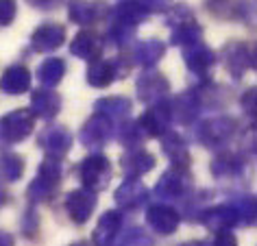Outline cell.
Returning a JSON list of instances; mask_svg holds the SVG:
<instances>
[{
  "instance_id": "1",
  "label": "cell",
  "mask_w": 257,
  "mask_h": 246,
  "mask_svg": "<svg viewBox=\"0 0 257 246\" xmlns=\"http://www.w3.org/2000/svg\"><path fill=\"white\" fill-rule=\"evenodd\" d=\"M194 138L198 144L205 148H214V151H222L227 144H231L237 133V120L233 115H214V118L201 120L194 125Z\"/></svg>"
},
{
  "instance_id": "2",
  "label": "cell",
  "mask_w": 257,
  "mask_h": 246,
  "mask_svg": "<svg viewBox=\"0 0 257 246\" xmlns=\"http://www.w3.org/2000/svg\"><path fill=\"white\" fill-rule=\"evenodd\" d=\"M76 172H79L83 187L96 194V192H102L109 185L113 168H111L109 157H105L102 153H94V155H87V157L76 166Z\"/></svg>"
},
{
  "instance_id": "3",
  "label": "cell",
  "mask_w": 257,
  "mask_h": 246,
  "mask_svg": "<svg viewBox=\"0 0 257 246\" xmlns=\"http://www.w3.org/2000/svg\"><path fill=\"white\" fill-rule=\"evenodd\" d=\"M231 74V79L240 81L248 70H255V48L246 42H227L218 55Z\"/></svg>"
},
{
  "instance_id": "4",
  "label": "cell",
  "mask_w": 257,
  "mask_h": 246,
  "mask_svg": "<svg viewBox=\"0 0 257 246\" xmlns=\"http://www.w3.org/2000/svg\"><path fill=\"white\" fill-rule=\"evenodd\" d=\"M35 118L29 109H14L0 118V142L3 144H20L33 133Z\"/></svg>"
},
{
  "instance_id": "5",
  "label": "cell",
  "mask_w": 257,
  "mask_h": 246,
  "mask_svg": "<svg viewBox=\"0 0 257 246\" xmlns=\"http://www.w3.org/2000/svg\"><path fill=\"white\" fill-rule=\"evenodd\" d=\"M190 170H185V168H175L170 166L168 170H166L162 177H159L157 185H155V196L162 198L166 205L172 203V200H181L190 194Z\"/></svg>"
},
{
  "instance_id": "6",
  "label": "cell",
  "mask_w": 257,
  "mask_h": 246,
  "mask_svg": "<svg viewBox=\"0 0 257 246\" xmlns=\"http://www.w3.org/2000/svg\"><path fill=\"white\" fill-rule=\"evenodd\" d=\"M128 70H131V61L120 57V59H113V61H105V59H96L87 66V72H85V79H87V85H92L96 89H105L109 87L113 81L122 79Z\"/></svg>"
},
{
  "instance_id": "7",
  "label": "cell",
  "mask_w": 257,
  "mask_h": 246,
  "mask_svg": "<svg viewBox=\"0 0 257 246\" xmlns=\"http://www.w3.org/2000/svg\"><path fill=\"white\" fill-rule=\"evenodd\" d=\"M136 92H138V98L142 100L144 105L151 107L159 100L168 98L170 81L166 79L162 72H157V70H144L136 81Z\"/></svg>"
},
{
  "instance_id": "8",
  "label": "cell",
  "mask_w": 257,
  "mask_h": 246,
  "mask_svg": "<svg viewBox=\"0 0 257 246\" xmlns=\"http://www.w3.org/2000/svg\"><path fill=\"white\" fill-rule=\"evenodd\" d=\"M113 133H115L113 122L109 118H105V115L94 111V115H89V118L85 120V125L81 127L79 142L85 148H102L111 142Z\"/></svg>"
},
{
  "instance_id": "9",
  "label": "cell",
  "mask_w": 257,
  "mask_h": 246,
  "mask_svg": "<svg viewBox=\"0 0 257 246\" xmlns=\"http://www.w3.org/2000/svg\"><path fill=\"white\" fill-rule=\"evenodd\" d=\"M72 144H74V135L61 125H50L42 129L40 138H37V146L46 153V157H55V159L66 157Z\"/></svg>"
},
{
  "instance_id": "10",
  "label": "cell",
  "mask_w": 257,
  "mask_h": 246,
  "mask_svg": "<svg viewBox=\"0 0 257 246\" xmlns=\"http://www.w3.org/2000/svg\"><path fill=\"white\" fill-rule=\"evenodd\" d=\"M170 122H172L170 100L166 98V100H159L146 109L142 113V118L138 120V125L142 127L146 138H162L166 131H170Z\"/></svg>"
},
{
  "instance_id": "11",
  "label": "cell",
  "mask_w": 257,
  "mask_h": 246,
  "mask_svg": "<svg viewBox=\"0 0 257 246\" xmlns=\"http://www.w3.org/2000/svg\"><path fill=\"white\" fill-rule=\"evenodd\" d=\"M203 111H205V107L196 89H185V92H181L170 100L172 120L181 122V125H196Z\"/></svg>"
},
{
  "instance_id": "12",
  "label": "cell",
  "mask_w": 257,
  "mask_h": 246,
  "mask_svg": "<svg viewBox=\"0 0 257 246\" xmlns=\"http://www.w3.org/2000/svg\"><path fill=\"white\" fill-rule=\"evenodd\" d=\"M216 61H218V55L207 46V44H203V42L192 44V46L183 48V63H185V68H188L192 74H196L201 81L209 79V72H211V68L216 66Z\"/></svg>"
},
{
  "instance_id": "13",
  "label": "cell",
  "mask_w": 257,
  "mask_h": 246,
  "mask_svg": "<svg viewBox=\"0 0 257 246\" xmlns=\"http://www.w3.org/2000/svg\"><path fill=\"white\" fill-rule=\"evenodd\" d=\"M198 222L203 226H207L209 231L220 233V231H233V226L240 224V218H237V211L233 209L231 203H220L214 207H205V209L198 213Z\"/></svg>"
},
{
  "instance_id": "14",
  "label": "cell",
  "mask_w": 257,
  "mask_h": 246,
  "mask_svg": "<svg viewBox=\"0 0 257 246\" xmlns=\"http://www.w3.org/2000/svg\"><path fill=\"white\" fill-rule=\"evenodd\" d=\"M109 7L100 0H70L68 3V18L70 22L79 27H92L107 18Z\"/></svg>"
},
{
  "instance_id": "15",
  "label": "cell",
  "mask_w": 257,
  "mask_h": 246,
  "mask_svg": "<svg viewBox=\"0 0 257 246\" xmlns=\"http://www.w3.org/2000/svg\"><path fill=\"white\" fill-rule=\"evenodd\" d=\"M96 205H98L96 194L85 190V187H81V190H72L66 196V211H68L70 220H72L74 224H79V226L85 224L87 220L92 218Z\"/></svg>"
},
{
  "instance_id": "16",
  "label": "cell",
  "mask_w": 257,
  "mask_h": 246,
  "mask_svg": "<svg viewBox=\"0 0 257 246\" xmlns=\"http://www.w3.org/2000/svg\"><path fill=\"white\" fill-rule=\"evenodd\" d=\"M146 224L159 235H172L181 224V213L166 203L151 205L146 209Z\"/></svg>"
},
{
  "instance_id": "17",
  "label": "cell",
  "mask_w": 257,
  "mask_h": 246,
  "mask_svg": "<svg viewBox=\"0 0 257 246\" xmlns=\"http://www.w3.org/2000/svg\"><path fill=\"white\" fill-rule=\"evenodd\" d=\"M66 42V29L57 22H44L31 33V50L35 53H53Z\"/></svg>"
},
{
  "instance_id": "18",
  "label": "cell",
  "mask_w": 257,
  "mask_h": 246,
  "mask_svg": "<svg viewBox=\"0 0 257 246\" xmlns=\"http://www.w3.org/2000/svg\"><path fill=\"white\" fill-rule=\"evenodd\" d=\"M115 205L118 209H138V207L146 205L149 200V187L136 177H126L122 183L118 185V190L113 194Z\"/></svg>"
},
{
  "instance_id": "19",
  "label": "cell",
  "mask_w": 257,
  "mask_h": 246,
  "mask_svg": "<svg viewBox=\"0 0 257 246\" xmlns=\"http://www.w3.org/2000/svg\"><path fill=\"white\" fill-rule=\"evenodd\" d=\"M102 48H105L102 37L96 33V31H87V29L79 31V33L74 35V40L70 42V53L83 61H89V63L100 59Z\"/></svg>"
},
{
  "instance_id": "20",
  "label": "cell",
  "mask_w": 257,
  "mask_h": 246,
  "mask_svg": "<svg viewBox=\"0 0 257 246\" xmlns=\"http://www.w3.org/2000/svg\"><path fill=\"white\" fill-rule=\"evenodd\" d=\"M61 96L53 92V89H46V87H40L37 92L31 94V105H29V111L33 113V118H40V120H55L61 111Z\"/></svg>"
},
{
  "instance_id": "21",
  "label": "cell",
  "mask_w": 257,
  "mask_h": 246,
  "mask_svg": "<svg viewBox=\"0 0 257 246\" xmlns=\"http://www.w3.org/2000/svg\"><path fill=\"white\" fill-rule=\"evenodd\" d=\"M159 146H162V153L168 157V161L175 168H185V170H190V161H192L190 148L177 131H166L162 138H159Z\"/></svg>"
},
{
  "instance_id": "22",
  "label": "cell",
  "mask_w": 257,
  "mask_h": 246,
  "mask_svg": "<svg viewBox=\"0 0 257 246\" xmlns=\"http://www.w3.org/2000/svg\"><path fill=\"white\" fill-rule=\"evenodd\" d=\"M122 224H124V216L120 209H109L98 218L96 229L92 233V242L96 246H109L115 237L120 235Z\"/></svg>"
},
{
  "instance_id": "23",
  "label": "cell",
  "mask_w": 257,
  "mask_h": 246,
  "mask_svg": "<svg viewBox=\"0 0 257 246\" xmlns=\"http://www.w3.org/2000/svg\"><path fill=\"white\" fill-rule=\"evenodd\" d=\"M31 89V72L22 63H14L0 76V92L7 96H20Z\"/></svg>"
},
{
  "instance_id": "24",
  "label": "cell",
  "mask_w": 257,
  "mask_h": 246,
  "mask_svg": "<svg viewBox=\"0 0 257 246\" xmlns=\"http://www.w3.org/2000/svg\"><path fill=\"white\" fill-rule=\"evenodd\" d=\"M96 113L105 115L111 122H124L131 118L133 111V102L126 96H105V98H98L94 102Z\"/></svg>"
},
{
  "instance_id": "25",
  "label": "cell",
  "mask_w": 257,
  "mask_h": 246,
  "mask_svg": "<svg viewBox=\"0 0 257 246\" xmlns=\"http://www.w3.org/2000/svg\"><path fill=\"white\" fill-rule=\"evenodd\" d=\"M109 22H118V24H126V27L138 29L142 22L149 20V14L140 7L136 0H122V3L109 7Z\"/></svg>"
},
{
  "instance_id": "26",
  "label": "cell",
  "mask_w": 257,
  "mask_h": 246,
  "mask_svg": "<svg viewBox=\"0 0 257 246\" xmlns=\"http://www.w3.org/2000/svg\"><path fill=\"white\" fill-rule=\"evenodd\" d=\"M155 155L149 153V151H144V148H136V151H128L122 155V159H120V166H122V170H124L126 177H144V174H149L153 168H155Z\"/></svg>"
},
{
  "instance_id": "27",
  "label": "cell",
  "mask_w": 257,
  "mask_h": 246,
  "mask_svg": "<svg viewBox=\"0 0 257 246\" xmlns=\"http://www.w3.org/2000/svg\"><path fill=\"white\" fill-rule=\"evenodd\" d=\"M164 55H166V44L162 40H155V37L138 42L136 48H133V61L140 63L144 70H153L164 59Z\"/></svg>"
},
{
  "instance_id": "28",
  "label": "cell",
  "mask_w": 257,
  "mask_h": 246,
  "mask_svg": "<svg viewBox=\"0 0 257 246\" xmlns=\"http://www.w3.org/2000/svg\"><path fill=\"white\" fill-rule=\"evenodd\" d=\"M244 161L237 153H229V151H220L211 161L209 170L216 179H233V177H240L244 172Z\"/></svg>"
},
{
  "instance_id": "29",
  "label": "cell",
  "mask_w": 257,
  "mask_h": 246,
  "mask_svg": "<svg viewBox=\"0 0 257 246\" xmlns=\"http://www.w3.org/2000/svg\"><path fill=\"white\" fill-rule=\"evenodd\" d=\"M68 72V63L61 57H48L37 66V79L46 89L57 87L63 81V76Z\"/></svg>"
},
{
  "instance_id": "30",
  "label": "cell",
  "mask_w": 257,
  "mask_h": 246,
  "mask_svg": "<svg viewBox=\"0 0 257 246\" xmlns=\"http://www.w3.org/2000/svg\"><path fill=\"white\" fill-rule=\"evenodd\" d=\"M61 183H57V181H50V179H44V177H37L31 181L29 187H27V200L31 205H42V203H48L50 198L55 196L57 187H59Z\"/></svg>"
},
{
  "instance_id": "31",
  "label": "cell",
  "mask_w": 257,
  "mask_h": 246,
  "mask_svg": "<svg viewBox=\"0 0 257 246\" xmlns=\"http://www.w3.org/2000/svg\"><path fill=\"white\" fill-rule=\"evenodd\" d=\"M198 42H203V27L196 20L179 24V27H175L172 29V33H170V44L172 46L188 48V46H192V44H198Z\"/></svg>"
},
{
  "instance_id": "32",
  "label": "cell",
  "mask_w": 257,
  "mask_h": 246,
  "mask_svg": "<svg viewBox=\"0 0 257 246\" xmlns=\"http://www.w3.org/2000/svg\"><path fill=\"white\" fill-rule=\"evenodd\" d=\"M24 174V159L18 153H3L0 155V181L16 183Z\"/></svg>"
},
{
  "instance_id": "33",
  "label": "cell",
  "mask_w": 257,
  "mask_h": 246,
  "mask_svg": "<svg viewBox=\"0 0 257 246\" xmlns=\"http://www.w3.org/2000/svg\"><path fill=\"white\" fill-rule=\"evenodd\" d=\"M118 140L124 148L136 151V148H140V144L146 140V135L142 131V127L138 125V120H124L118 129Z\"/></svg>"
},
{
  "instance_id": "34",
  "label": "cell",
  "mask_w": 257,
  "mask_h": 246,
  "mask_svg": "<svg viewBox=\"0 0 257 246\" xmlns=\"http://www.w3.org/2000/svg\"><path fill=\"white\" fill-rule=\"evenodd\" d=\"M136 31L133 27H126V24H118V22H109V29H107V35H105V42L113 48H126L128 44L136 40Z\"/></svg>"
},
{
  "instance_id": "35",
  "label": "cell",
  "mask_w": 257,
  "mask_h": 246,
  "mask_svg": "<svg viewBox=\"0 0 257 246\" xmlns=\"http://www.w3.org/2000/svg\"><path fill=\"white\" fill-rule=\"evenodd\" d=\"M229 203L233 205V209L237 211L240 224H244V226H253L255 224V196L237 194V196H233Z\"/></svg>"
},
{
  "instance_id": "36",
  "label": "cell",
  "mask_w": 257,
  "mask_h": 246,
  "mask_svg": "<svg viewBox=\"0 0 257 246\" xmlns=\"http://www.w3.org/2000/svg\"><path fill=\"white\" fill-rule=\"evenodd\" d=\"M190 20H196L194 18V11H192L188 5H172V7L166 11V27L175 29L179 24H185Z\"/></svg>"
},
{
  "instance_id": "37",
  "label": "cell",
  "mask_w": 257,
  "mask_h": 246,
  "mask_svg": "<svg viewBox=\"0 0 257 246\" xmlns=\"http://www.w3.org/2000/svg\"><path fill=\"white\" fill-rule=\"evenodd\" d=\"M120 244L122 246H155V239H153L144 229H140V226H131V229L124 231Z\"/></svg>"
},
{
  "instance_id": "38",
  "label": "cell",
  "mask_w": 257,
  "mask_h": 246,
  "mask_svg": "<svg viewBox=\"0 0 257 246\" xmlns=\"http://www.w3.org/2000/svg\"><path fill=\"white\" fill-rule=\"evenodd\" d=\"M205 7L209 9V14H214L218 18H233L235 16L233 0H205Z\"/></svg>"
},
{
  "instance_id": "39",
  "label": "cell",
  "mask_w": 257,
  "mask_h": 246,
  "mask_svg": "<svg viewBox=\"0 0 257 246\" xmlns=\"http://www.w3.org/2000/svg\"><path fill=\"white\" fill-rule=\"evenodd\" d=\"M37 231H40V216H37L35 207L31 205L29 209L24 211V216H22V235L35 237Z\"/></svg>"
},
{
  "instance_id": "40",
  "label": "cell",
  "mask_w": 257,
  "mask_h": 246,
  "mask_svg": "<svg viewBox=\"0 0 257 246\" xmlns=\"http://www.w3.org/2000/svg\"><path fill=\"white\" fill-rule=\"evenodd\" d=\"M18 16L16 0H0V27H11Z\"/></svg>"
},
{
  "instance_id": "41",
  "label": "cell",
  "mask_w": 257,
  "mask_h": 246,
  "mask_svg": "<svg viewBox=\"0 0 257 246\" xmlns=\"http://www.w3.org/2000/svg\"><path fill=\"white\" fill-rule=\"evenodd\" d=\"M240 105H242V111L248 115L250 120H255V113H257V89L255 87H250L246 89V92L242 94V98H240Z\"/></svg>"
},
{
  "instance_id": "42",
  "label": "cell",
  "mask_w": 257,
  "mask_h": 246,
  "mask_svg": "<svg viewBox=\"0 0 257 246\" xmlns=\"http://www.w3.org/2000/svg\"><path fill=\"white\" fill-rule=\"evenodd\" d=\"M146 14H166L172 7V0H136Z\"/></svg>"
},
{
  "instance_id": "43",
  "label": "cell",
  "mask_w": 257,
  "mask_h": 246,
  "mask_svg": "<svg viewBox=\"0 0 257 246\" xmlns=\"http://www.w3.org/2000/svg\"><path fill=\"white\" fill-rule=\"evenodd\" d=\"M211 246H237V237L233 235V231H220L216 233Z\"/></svg>"
},
{
  "instance_id": "44",
  "label": "cell",
  "mask_w": 257,
  "mask_h": 246,
  "mask_svg": "<svg viewBox=\"0 0 257 246\" xmlns=\"http://www.w3.org/2000/svg\"><path fill=\"white\" fill-rule=\"evenodd\" d=\"M29 5H33L35 9H55L57 0H29Z\"/></svg>"
},
{
  "instance_id": "45",
  "label": "cell",
  "mask_w": 257,
  "mask_h": 246,
  "mask_svg": "<svg viewBox=\"0 0 257 246\" xmlns=\"http://www.w3.org/2000/svg\"><path fill=\"white\" fill-rule=\"evenodd\" d=\"M0 246H16L14 235L7 233V231H0Z\"/></svg>"
},
{
  "instance_id": "46",
  "label": "cell",
  "mask_w": 257,
  "mask_h": 246,
  "mask_svg": "<svg viewBox=\"0 0 257 246\" xmlns=\"http://www.w3.org/2000/svg\"><path fill=\"white\" fill-rule=\"evenodd\" d=\"M181 246H207V244L201 242V239H192V242H185V244H181Z\"/></svg>"
},
{
  "instance_id": "47",
  "label": "cell",
  "mask_w": 257,
  "mask_h": 246,
  "mask_svg": "<svg viewBox=\"0 0 257 246\" xmlns=\"http://www.w3.org/2000/svg\"><path fill=\"white\" fill-rule=\"evenodd\" d=\"M72 246H87L85 242H79V244H72Z\"/></svg>"
}]
</instances>
